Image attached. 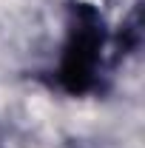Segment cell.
<instances>
[]
</instances>
